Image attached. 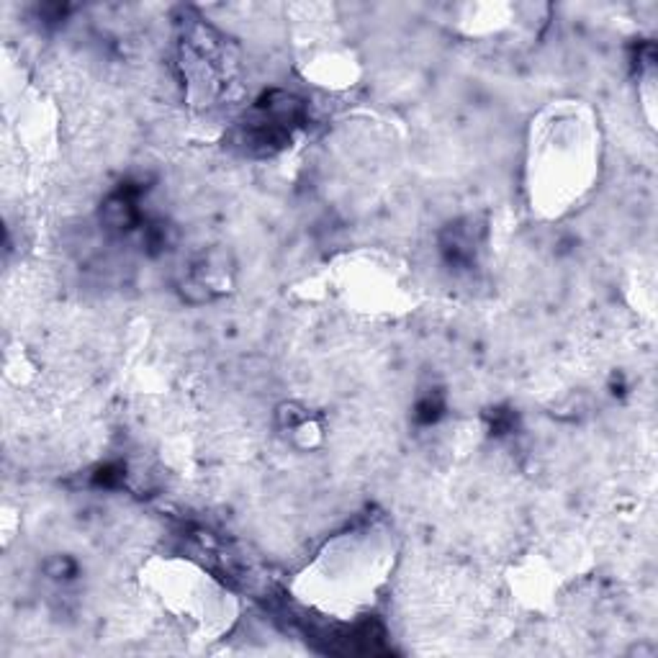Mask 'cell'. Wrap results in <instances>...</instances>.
<instances>
[{
    "mask_svg": "<svg viewBox=\"0 0 658 658\" xmlns=\"http://www.w3.org/2000/svg\"><path fill=\"white\" fill-rule=\"evenodd\" d=\"M46 574L52 576V579H57V581H67V579H72L77 571L75 561L72 558H67V555H54V558H49L46 561Z\"/></svg>",
    "mask_w": 658,
    "mask_h": 658,
    "instance_id": "obj_1",
    "label": "cell"
}]
</instances>
